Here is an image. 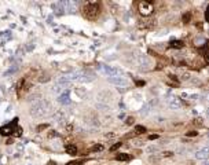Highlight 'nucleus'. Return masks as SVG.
Returning a JSON list of instances; mask_svg holds the SVG:
<instances>
[{"label":"nucleus","instance_id":"f257e3e1","mask_svg":"<svg viewBox=\"0 0 209 165\" xmlns=\"http://www.w3.org/2000/svg\"><path fill=\"white\" fill-rule=\"evenodd\" d=\"M52 105L46 99H40V101H36L30 108V116L35 117V119H44V117H48L50 114H52Z\"/></svg>","mask_w":209,"mask_h":165},{"label":"nucleus","instance_id":"f03ea898","mask_svg":"<svg viewBox=\"0 0 209 165\" xmlns=\"http://www.w3.org/2000/svg\"><path fill=\"white\" fill-rule=\"evenodd\" d=\"M83 15L84 18L89 19V21H95L98 17H99L100 13V6L98 1H89V3H85L83 6Z\"/></svg>","mask_w":209,"mask_h":165},{"label":"nucleus","instance_id":"7ed1b4c3","mask_svg":"<svg viewBox=\"0 0 209 165\" xmlns=\"http://www.w3.org/2000/svg\"><path fill=\"white\" fill-rule=\"evenodd\" d=\"M139 13L143 17H149L154 13V6L150 1H140L139 3Z\"/></svg>","mask_w":209,"mask_h":165},{"label":"nucleus","instance_id":"20e7f679","mask_svg":"<svg viewBox=\"0 0 209 165\" xmlns=\"http://www.w3.org/2000/svg\"><path fill=\"white\" fill-rule=\"evenodd\" d=\"M18 127V119H14L13 122L7 124V125H3L0 128V135H3V136H8L11 133H14L15 128Z\"/></svg>","mask_w":209,"mask_h":165},{"label":"nucleus","instance_id":"39448f33","mask_svg":"<svg viewBox=\"0 0 209 165\" xmlns=\"http://www.w3.org/2000/svg\"><path fill=\"white\" fill-rule=\"evenodd\" d=\"M100 69H102L103 73L107 74L109 77H116V76L123 74V70H121V69H116V68H112V66H106V65H100Z\"/></svg>","mask_w":209,"mask_h":165},{"label":"nucleus","instance_id":"423d86ee","mask_svg":"<svg viewBox=\"0 0 209 165\" xmlns=\"http://www.w3.org/2000/svg\"><path fill=\"white\" fill-rule=\"evenodd\" d=\"M98 99H99L100 105L105 103V106H106L107 103H112V101H113V95H112L109 91H102V92L98 95Z\"/></svg>","mask_w":209,"mask_h":165},{"label":"nucleus","instance_id":"0eeeda50","mask_svg":"<svg viewBox=\"0 0 209 165\" xmlns=\"http://www.w3.org/2000/svg\"><path fill=\"white\" fill-rule=\"evenodd\" d=\"M109 81L114 85L118 87H127L128 85V80L125 77H121V76H116V77H109Z\"/></svg>","mask_w":209,"mask_h":165},{"label":"nucleus","instance_id":"6e6552de","mask_svg":"<svg viewBox=\"0 0 209 165\" xmlns=\"http://www.w3.org/2000/svg\"><path fill=\"white\" fill-rule=\"evenodd\" d=\"M139 65H140L143 69H149L153 65V62L147 55H142V57H139Z\"/></svg>","mask_w":209,"mask_h":165},{"label":"nucleus","instance_id":"1a4fd4ad","mask_svg":"<svg viewBox=\"0 0 209 165\" xmlns=\"http://www.w3.org/2000/svg\"><path fill=\"white\" fill-rule=\"evenodd\" d=\"M156 26V21L154 19H145V21L139 22V28L140 29H151Z\"/></svg>","mask_w":209,"mask_h":165},{"label":"nucleus","instance_id":"9d476101","mask_svg":"<svg viewBox=\"0 0 209 165\" xmlns=\"http://www.w3.org/2000/svg\"><path fill=\"white\" fill-rule=\"evenodd\" d=\"M167 102H168V106H169L171 109H174V110L180 109V106H182V103L179 102V99H177V98H174V96H171Z\"/></svg>","mask_w":209,"mask_h":165},{"label":"nucleus","instance_id":"9b49d317","mask_svg":"<svg viewBox=\"0 0 209 165\" xmlns=\"http://www.w3.org/2000/svg\"><path fill=\"white\" fill-rule=\"evenodd\" d=\"M58 102L62 105H70V95H69V91H65L59 98H58Z\"/></svg>","mask_w":209,"mask_h":165},{"label":"nucleus","instance_id":"f8f14e48","mask_svg":"<svg viewBox=\"0 0 209 165\" xmlns=\"http://www.w3.org/2000/svg\"><path fill=\"white\" fill-rule=\"evenodd\" d=\"M54 119H55V121H58V122H64V121H66V114H65V111L58 110V111H55Z\"/></svg>","mask_w":209,"mask_h":165},{"label":"nucleus","instance_id":"ddd939ff","mask_svg":"<svg viewBox=\"0 0 209 165\" xmlns=\"http://www.w3.org/2000/svg\"><path fill=\"white\" fill-rule=\"evenodd\" d=\"M209 155V150L208 149H202V150L197 151V154H195V157L198 158V160H206Z\"/></svg>","mask_w":209,"mask_h":165},{"label":"nucleus","instance_id":"4468645a","mask_svg":"<svg viewBox=\"0 0 209 165\" xmlns=\"http://www.w3.org/2000/svg\"><path fill=\"white\" fill-rule=\"evenodd\" d=\"M65 150H66L67 154H70V155L77 154V147H76L75 144H72V143L66 144V146H65Z\"/></svg>","mask_w":209,"mask_h":165},{"label":"nucleus","instance_id":"2eb2a0df","mask_svg":"<svg viewBox=\"0 0 209 165\" xmlns=\"http://www.w3.org/2000/svg\"><path fill=\"white\" fill-rule=\"evenodd\" d=\"M169 47L171 48H176V50H179V48H183L184 47V43L182 41V40H172L169 43Z\"/></svg>","mask_w":209,"mask_h":165},{"label":"nucleus","instance_id":"dca6fc26","mask_svg":"<svg viewBox=\"0 0 209 165\" xmlns=\"http://www.w3.org/2000/svg\"><path fill=\"white\" fill-rule=\"evenodd\" d=\"M129 158H131V155L127 154V153H120V154L116 155L117 161H129Z\"/></svg>","mask_w":209,"mask_h":165},{"label":"nucleus","instance_id":"f3484780","mask_svg":"<svg viewBox=\"0 0 209 165\" xmlns=\"http://www.w3.org/2000/svg\"><path fill=\"white\" fill-rule=\"evenodd\" d=\"M151 105H153L151 102H150V103H146L145 106H143V109L140 110V114H142V116H146V114H147V113L150 111V109H151Z\"/></svg>","mask_w":209,"mask_h":165},{"label":"nucleus","instance_id":"a211bd4d","mask_svg":"<svg viewBox=\"0 0 209 165\" xmlns=\"http://www.w3.org/2000/svg\"><path fill=\"white\" fill-rule=\"evenodd\" d=\"M146 132V128L143 125H136L135 127V133L136 135H142V133Z\"/></svg>","mask_w":209,"mask_h":165},{"label":"nucleus","instance_id":"6ab92c4d","mask_svg":"<svg viewBox=\"0 0 209 165\" xmlns=\"http://www.w3.org/2000/svg\"><path fill=\"white\" fill-rule=\"evenodd\" d=\"M206 44V40L204 39V37H197V39H195V46H205Z\"/></svg>","mask_w":209,"mask_h":165},{"label":"nucleus","instance_id":"aec40b11","mask_svg":"<svg viewBox=\"0 0 209 165\" xmlns=\"http://www.w3.org/2000/svg\"><path fill=\"white\" fill-rule=\"evenodd\" d=\"M102 150H103V146H102V144H95V146L91 149L92 153H95V151H102Z\"/></svg>","mask_w":209,"mask_h":165},{"label":"nucleus","instance_id":"412c9836","mask_svg":"<svg viewBox=\"0 0 209 165\" xmlns=\"http://www.w3.org/2000/svg\"><path fill=\"white\" fill-rule=\"evenodd\" d=\"M121 146H123V143H121V142H117V143H114L113 146L110 147V151H116L117 149H120Z\"/></svg>","mask_w":209,"mask_h":165},{"label":"nucleus","instance_id":"4be33fe9","mask_svg":"<svg viewBox=\"0 0 209 165\" xmlns=\"http://www.w3.org/2000/svg\"><path fill=\"white\" fill-rule=\"evenodd\" d=\"M147 153H157L158 151V146H150V147H147Z\"/></svg>","mask_w":209,"mask_h":165},{"label":"nucleus","instance_id":"5701e85b","mask_svg":"<svg viewBox=\"0 0 209 165\" xmlns=\"http://www.w3.org/2000/svg\"><path fill=\"white\" fill-rule=\"evenodd\" d=\"M85 162V160H78V161H72V162H69V164H66V165H83Z\"/></svg>","mask_w":209,"mask_h":165},{"label":"nucleus","instance_id":"b1692460","mask_svg":"<svg viewBox=\"0 0 209 165\" xmlns=\"http://www.w3.org/2000/svg\"><path fill=\"white\" fill-rule=\"evenodd\" d=\"M21 135H22V129L19 127H17L14 131V136H21Z\"/></svg>","mask_w":209,"mask_h":165},{"label":"nucleus","instance_id":"393cba45","mask_svg":"<svg viewBox=\"0 0 209 165\" xmlns=\"http://www.w3.org/2000/svg\"><path fill=\"white\" fill-rule=\"evenodd\" d=\"M48 128V124H41V125L37 127V132H40V131H43V129H47Z\"/></svg>","mask_w":209,"mask_h":165},{"label":"nucleus","instance_id":"a878e982","mask_svg":"<svg viewBox=\"0 0 209 165\" xmlns=\"http://www.w3.org/2000/svg\"><path fill=\"white\" fill-rule=\"evenodd\" d=\"M52 91H54V92H55V94H59V92H61V91H62V88H61V87H59V85H54V88H52Z\"/></svg>","mask_w":209,"mask_h":165},{"label":"nucleus","instance_id":"bb28decb","mask_svg":"<svg viewBox=\"0 0 209 165\" xmlns=\"http://www.w3.org/2000/svg\"><path fill=\"white\" fill-rule=\"evenodd\" d=\"M48 80H50V77H47V76L44 77V76H43V77H40V79H39V81H40V82H47Z\"/></svg>","mask_w":209,"mask_h":165},{"label":"nucleus","instance_id":"cd10ccee","mask_svg":"<svg viewBox=\"0 0 209 165\" xmlns=\"http://www.w3.org/2000/svg\"><path fill=\"white\" fill-rule=\"evenodd\" d=\"M183 21L187 24V22L190 21V14H184V15H183Z\"/></svg>","mask_w":209,"mask_h":165},{"label":"nucleus","instance_id":"c85d7f7f","mask_svg":"<svg viewBox=\"0 0 209 165\" xmlns=\"http://www.w3.org/2000/svg\"><path fill=\"white\" fill-rule=\"evenodd\" d=\"M198 132H195V131H191V132H187V136H197Z\"/></svg>","mask_w":209,"mask_h":165},{"label":"nucleus","instance_id":"c756f323","mask_svg":"<svg viewBox=\"0 0 209 165\" xmlns=\"http://www.w3.org/2000/svg\"><path fill=\"white\" fill-rule=\"evenodd\" d=\"M127 124H128V125H132V124H134V119H132V117H128V119H127Z\"/></svg>","mask_w":209,"mask_h":165},{"label":"nucleus","instance_id":"7c9ffc66","mask_svg":"<svg viewBox=\"0 0 209 165\" xmlns=\"http://www.w3.org/2000/svg\"><path fill=\"white\" fill-rule=\"evenodd\" d=\"M162 154H164V155H165V157H171V155L174 154V153H172V151H164Z\"/></svg>","mask_w":209,"mask_h":165},{"label":"nucleus","instance_id":"2f4dec72","mask_svg":"<svg viewBox=\"0 0 209 165\" xmlns=\"http://www.w3.org/2000/svg\"><path fill=\"white\" fill-rule=\"evenodd\" d=\"M182 79H183V80H190V74H188V73H187V74H183Z\"/></svg>","mask_w":209,"mask_h":165},{"label":"nucleus","instance_id":"473e14b6","mask_svg":"<svg viewBox=\"0 0 209 165\" xmlns=\"http://www.w3.org/2000/svg\"><path fill=\"white\" fill-rule=\"evenodd\" d=\"M157 138H158V135H150V136H149V139H157Z\"/></svg>","mask_w":209,"mask_h":165},{"label":"nucleus","instance_id":"72a5a7b5","mask_svg":"<svg viewBox=\"0 0 209 165\" xmlns=\"http://www.w3.org/2000/svg\"><path fill=\"white\" fill-rule=\"evenodd\" d=\"M136 84H138V85H145V81H138Z\"/></svg>","mask_w":209,"mask_h":165}]
</instances>
